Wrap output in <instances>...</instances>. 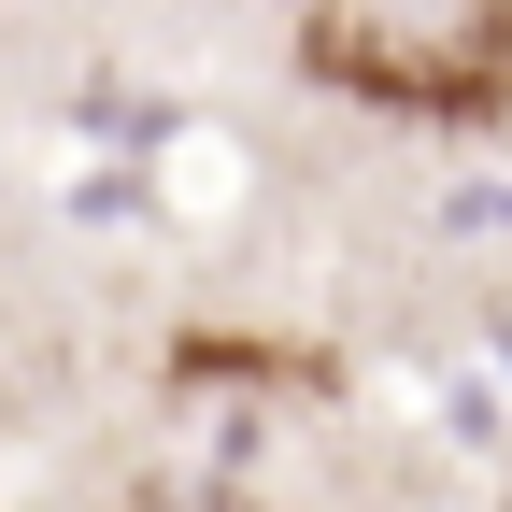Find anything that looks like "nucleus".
I'll return each instance as SVG.
<instances>
[{"label":"nucleus","instance_id":"nucleus-1","mask_svg":"<svg viewBox=\"0 0 512 512\" xmlns=\"http://www.w3.org/2000/svg\"><path fill=\"white\" fill-rule=\"evenodd\" d=\"M299 57L384 114H484L512 86V0H313Z\"/></svg>","mask_w":512,"mask_h":512}]
</instances>
